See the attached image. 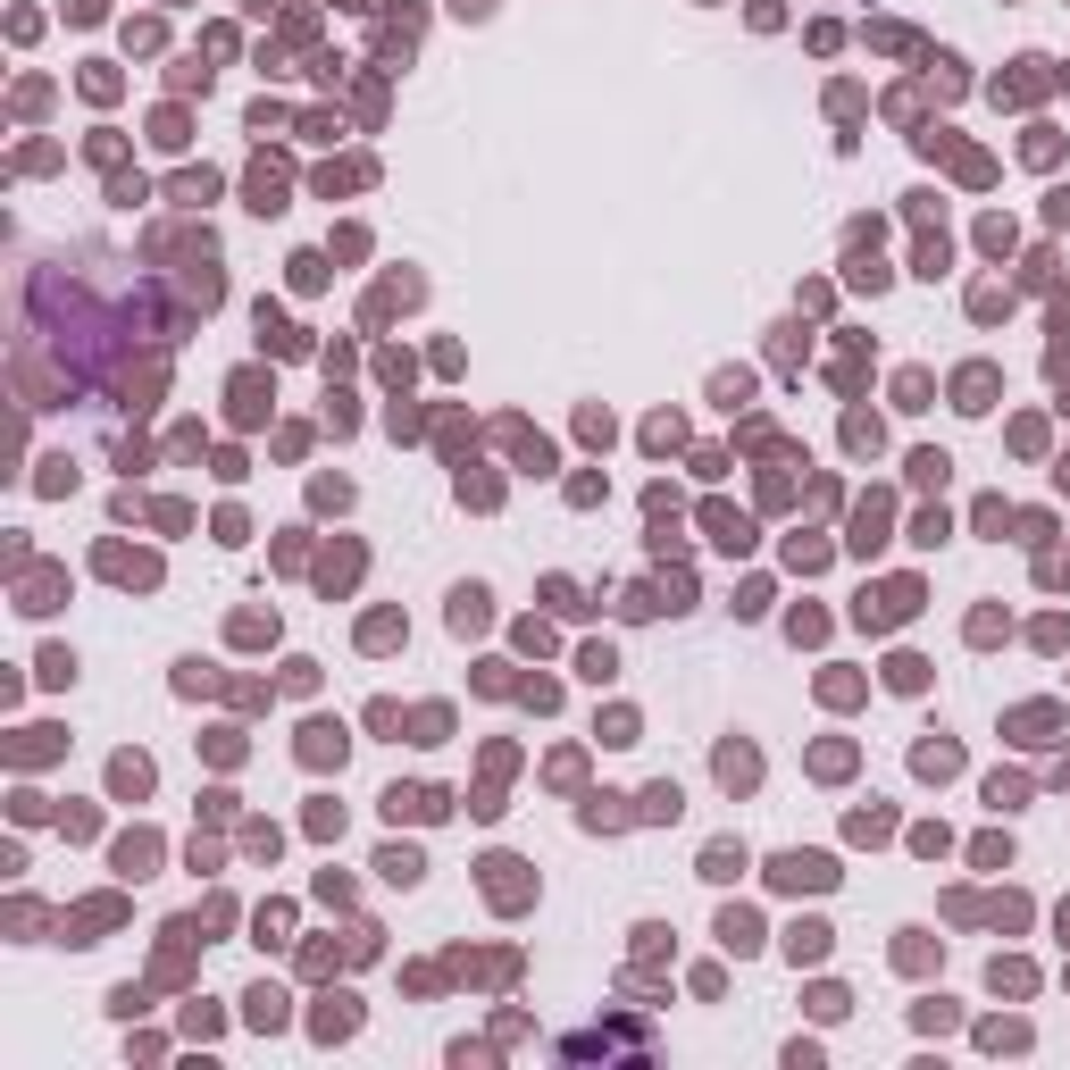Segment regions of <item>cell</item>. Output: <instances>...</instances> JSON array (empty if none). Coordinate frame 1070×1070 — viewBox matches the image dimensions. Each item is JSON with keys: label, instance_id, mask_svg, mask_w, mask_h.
<instances>
[{"label": "cell", "instance_id": "cell-1", "mask_svg": "<svg viewBox=\"0 0 1070 1070\" xmlns=\"http://www.w3.org/2000/svg\"><path fill=\"white\" fill-rule=\"evenodd\" d=\"M110 786H118V794H142V786H151V761H142V753H118V761H110Z\"/></svg>", "mask_w": 1070, "mask_h": 1070}, {"label": "cell", "instance_id": "cell-2", "mask_svg": "<svg viewBox=\"0 0 1070 1070\" xmlns=\"http://www.w3.org/2000/svg\"><path fill=\"white\" fill-rule=\"evenodd\" d=\"M343 1029H351V1003H343V995H335V1003H327V1012H318V1037H343Z\"/></svg>", "mask_w": 1070, "mask_h": 1070}, {"label": "cell", "instance_id": "cell-3", "mask_svg": "<svg viewBox=\"0 0 1070 1070\" xmlns=\"http://www.w3.org/2000/svg\"><path fill=\"white\" fill-rule=\"evenodd\" d=\"M703 870H711V878H736V870H744V853H736V844H711V862H703Z\"/></svg>", "mask_w": 1070, "mask_h": 1070}, {"label": "cell", "instance_id": "cell-4", "mask_svg": "<svg viewBox=\"0 0 1070 1070\" xmlns=\"http://www.w3.org/2000/svg\"><path fill=\"white\" fill-rule=\"evenodd\" d=\"M828 953V928H794V961H820Z\"/></svg>", "mask_w": 1070, "mask_h": 1070}]
</instances>
